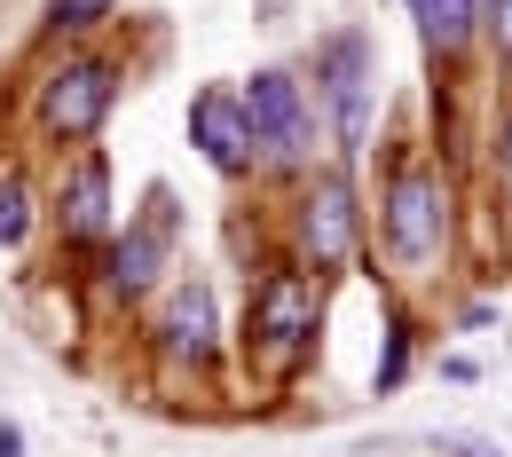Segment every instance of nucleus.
Masks as SVG:
<instances>
[{
  "label": "nucleus",
  "instance_id": "nucleus-1",
  "mask_svg": "<svg viewBox=\"0 0 512 457\" xmlns=\"http://www.w3.org/2000/svg\"><path fill=\"white\" fill-rule=\"evenodd\" d=\"M316 316H323L316 276H308V268H276V276L253 292V339H260V355H268L276 371L300 363V347L316 339Z\"/></svg>",
  "mask_w": 512,
  "mask_h": 457
},
{
  "label": "nucleus",
  "instance_id": "nucleus-2",
  "mask_svg": "<svg viewBox=\"0 0 512 457\" xmlns=\"http://www.w3.org/2000/svg\"><path fill=\"white\" fill-rule=\"evenodd\" d=\"M449 237V190L442 174H426V166H410V174H394V190H386V245H394V261L426 268L442 253Z\"/></svg>",
  "mask_w": 512,
  "mask_h": 457
},
{
  "label": "nucleus",
  "instance_id": "nucleus-3",
  "mask_svg": "<svg viewBox=\"0 0 512 457\" xmlns=\"http://www.w3.org/2000/svg\"><path fill=\"white\" fill-rule=\"evenodd\" d=\"M237 103H245L253 150H268L276 166L308 158V103H300V79H292V71H253Z\"/></svg>",
  "mask_w": 512,
  "mask_h": 457
},
{
  "label": "nucleus",
  "instance_id": "nucleus-4",
  "mask_svg": "<svg viewBox=\"0 0 512 457\" xmlns=\"http://www.w3.org/2000/svg\"><path fill=\"white\" fill-rule=\"evenodd\" d=\"M323 87H331V111H339V142L363 150L371 142V40L363 32L323 40Z\"/></svg>",
  "mask_w": 512,
  "mask_h": 457
},
{
  "label": "nucleus",
  "instance_id": "nucleus-5",
  "mask_svg": "<svg viewBox=\"0 0 512 457\" xmlns=\"http://www.w3.org/2000/svg\"><path fill=\"white\" fill-rule=\"evenodd\" d=\"M111 95H119L111 64L79 56V64H64L56 79H48V95H40V119H48V134H71V142H79V134H95V127H103Z\"/></svg>",
  "mask_w": 512,
  "mask_h": 457
},
{
  "label": "nucleus",
  "instance_id": "nucleus-6",
  "mask_svg": "<svg viewBox=\"0 0 512 457\" xmlns=\"http://www.w3.org/2000/svg\"><path fill=\"white\" fill-rule=\"evenodd\" d=\"M300 253L308 268H347L355 261V190L339 174H323L316 190L300 197Z\"/></svg>",
  "mask_w": 512,
  "mask_h": 457
},
{
  "label": "nucleus",
  "instance_id": "nucleus-7",
  "mask_svg": "<svg viewBox=\"0 0 512 457\" xmlns=\"http://www.w3.org/2000/svg\"><path fill=\"white\" fill-rule=\"evenodd\" d=\"M190 142L205 150V166L245 174V166H253V127H245V103H237V95H197V103H190Z\"/></svg>",
  "mask_w": 512,
  "mask_h": 457
},
{
  "label": "nucleus",
  "instance_id": "nucleus-8",
  "mask_svg": "<svg viewBox=\"0 0 512 457\" xmlns=\"http://www.w3.org/2000/svg\"><path fill=\"white\" fill-rule=\"evenodd\" d=\"M166 253H174V213H166V197H158V213L134 221L127 237H119V253H111V284H119V292H150L158 268H166Z\"/></svg>",
  "mask_w": 512,
  "mask_h": 457
},
{
  "label": "nucleus",
  "instance_id": "nucleus-9",
  "mask_svg": "<svg viewBox=\"0 0 512 457\" xmlns=\"http://www.w3.org/2000/svg\"><path fill=\"white\" fill-rule=\"evenodd\" d=\"M64 229L71 237H103L111 229V166L95 150H79V166L64 182Z\"/></svg>",
  "mask_w": 512,
  "mask_h": 457
},
{
  "label": "nucleus",
  "instance_id": "nucleus-10",
  "mask_svg": "<svg viewBox=\"0 0 512 457\" xmlns=\"http://www.w3.org/2000/svg\"><path fill=\"white\" fill-rule=\"evenodd\" d=\"M158 331H166V347H174V355L205 363V355H213V292H205V284H174V300H166Z\"/></svg>",
  "mask_w": 512,
  "mask_h": 457
},
{
  "label": "nucleus",
  "instance_id": "nucleus-11",
  "mask_svg": "<svg viewBox=\"0 0 512 457\" xmlns=\"http://www.w3.org/2000/svg\"><path fill=\"white\" fill-rule=\"evenodd\" d=\"M410 16H418V32H426V48L457 56V48L473 40V24H481V0H410Z\"/></svg>",
  "mask_w": 512,
  "mask_h": 457
},
{
  "label": "nucleus",
  "instance_id": "nucleus-12",
  "mask_svg": "<svg viewBox=\"0 0 512 457\" xmlns=\"http://www.w3.org/2000/svg\"><path fill=\"white\" fill-rule=\"evenodd\" d=\"M32 237V190H24V174H0V245L16 253Z\"/></svg>",
  "mask_w": 512,
  "mask_h": 457
},
{
  "label": "nucleus",
  "instance_id": "nucleus-13",
  "mask_svg": "<svg viewBox=\"0 0 512 457\" xmlns=\"http://www.w3.org/2000/svg\"><path fill=\"white\" fill-rule=\"evenodd\" d=\"M119 0H56L48 8V24H64V32H79V24H95V16H111Z\"/></svg>",
  "mask_w": 512,
  "mask_h": 457
},
{
  "label": "nucleus",
  "instance_id": "nucleus-14",
  "mask_svg": "<svg viewBox=\"0 0 512 457\" xmlns=\"http://www.w3.org/2000/svg\"><path fill=\"white\" fill-rule=\"evenodd\" d=\"M402 363H410V324H394V331H386V355H379V387H394V379H402Z\"/></svg>",
  "mask_w": 512,
  "mask_h": 457
},
{
  "label": "nucleus",
  "instance_id": "nucleus-15",
  "mask_svg": "<svg viewBox=\"0 0 512 457\" xmlns=\"http://www.w3.org/2000/svg\"><path fill=\"white\" fill-rule=\"evenodd\" d=\"M481 24L497 32V48H505V56H512V0H489V8H481Z\"/></svg>",
  "mask_w": 512,
  "mask_h": 457
},
{
  "label": "nucleus",
  "instance_id": "nucleus-16",
  "mask_svg": "<svg viewBox=\"0 0 512 457\" xmlns=\"http://www.w3.org/2000/svg\"><path fill=\"white\" fill-rule=\"evenodd\" d=\"M505 174H512V127H505Z\"/></svg>",
  "mask_w": 512,
  "mask_h": 457
},
{
  "label": "nucleus",
  "instance_id": "nucleus-17",
  "mask_svg": "<svg viewBox=\"0 0 512 457\" xmlns=\"http://www.w3.org/2000/svg\"><path fill=\"white\" fill-rule=\"evenodd\" d=\"M481 8H489V0H481Z\"/></svg>",
  "mask_w": 512,
  "mask_h": 457
}]
</instances>
